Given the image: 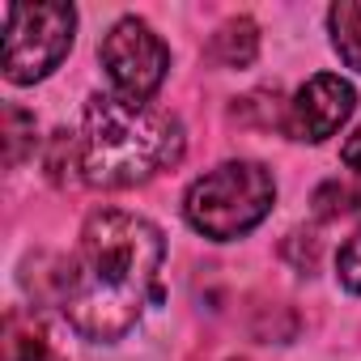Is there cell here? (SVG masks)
Here are the masks:
<instances>
[{
  "label": "cell",
  "instance_id": "6da1fadb",
  "mask_svg": "<svg viewBox=\"0 0 361 361\" xmlns=\"http://www.w3.org/2000/svg\"><path fill=\"white\" fill-rule=\"evenodd\" d=\"M166 238L149 217L123 209H98L81 226L77 251L60 276L64 319L85 340H119L136 327L157 293Z\"/></svg>",
  "mask_w": 361,
  "mask_h": 361
},
{
  "label": "cell",
  "instance_id": "7a4b0ae2",
  "mask_svg": "<svg viewBox=\"0 0 361 361\" xmlns=\"http://www.w3.org/2000/svg\"><path fill=\"white\" fill-rule=\"evenodd\" d=\"M183 157V123L170 111L119 94H90L77 136V170L85 183L119 192L149 183Z\"/></svg>",
  "mask_w": 361,
  "mask_h": 361
},
{
  "label": "cell",
  "instance_id": "3957f363",
  "mask_svg": "<svg viewBox=\"0 0 361 361\" xmlns=\"http://www.w3.org/2000/svg\"><path fill=\"white\" fill-rule=\"evenodd\" d=\"M276 204V178L259 161H221L188 188V226L213 243L251 234Z\"/></svg>",
  "mask_w": 361,
  "mask_h": 361
},
{
  "label": "cell",
  "instance_id": "277c9868",
  "mask_svg": "<svg viewBox=\"0 0 361 361\" xmlns=\"http://www.w3.org/2000/svg\"><path fill=\"white\" fill-rule=\"evenodd\" d=\"M77 9L64 0L5 5V77L13 85H35L51 77L73 51Z\"/></svg>",
  "mask_w": 361,
  "mask_h": 361
},
{
  "label": "cell",
  "instance_id": "5b68a950",
  "mask_svg": "<svg viewBox=\"0 0 361 361\" xmlns=\"http://www.w3.org/2000/svg\"><path fill=\"white\" fill-rule=\"evenodd\" d=\"M98 56H102V68H106L115 94H119V98H132V102H149V98L161 90L166 73H170V51H166V43H161V39L153 35V26L140 22V18H119V22L106 30Z\"/></svg>",
  "mask_w": 361,
  "mask_h": 361
},
{
  "label": "cell",
  "instance_id": "8992f818",
  "mask_svg": "<svg viewBox=\"0 0 361 361\" xmlns=\"http://www.w3.org/2000/svg\"><path fill=\"white\" fill-rule=\"evenodd\" d=\"M353 106H357V90L336 73H319L293 94V102L285 111V132L293 140L319 145V140H327V136H336L344 128Z\"/></svg>",
  "mask_w": 361,
  "mask_h": 361
},
{
  "label": "cell",
  "instance_id": "52a82bcc",
  "mask_svg": "<svg viewBox=\"0 0 361 361\" xmlns=\"http://www.w3.org/2000/svg\"><path fill=\"white\" fill-rule=\"evenodd\" d=\"M209 51H213V60L226 64V68H247V64L255 60V51H259V30H255V22H251V18H230V22L213 35Z\"/></svg>",
  "mask_w": 361,
  "mask_h": 361
},
{
  "label": "cell",
  "instance_id": "ba28073f",
  "mask_svg": "<svg viewBox=\"0 0 361 361\" xmlns=\"http://www.w3.org/2000/svg\"><path fill=\"white\" fill-rule=\"evenodd\" d=\"M327 30H331V47L340 51V60L361 73V0H340V5H331Z\"/></svg>",
  "mask_w": 361,
  "mask_h": 361
},
{
  "label": "cell",
  "instance_id": "9c48e42d",
  "mask_svg": "<svg viewBox=\"0 0 361 361\" xmlns=\"http://www.w3.org/2000/svg\"><path fill=\"white\" fill-rule=\"evenodd\" d=\"M5 157L9 166H18L26 157V149L35 145V115H26L22 106H5Z\"/></svg>",
  "mask_w": 361,
  "mask_h": 361
},
{
  "label": "cell",
  "instance_id": "30bf717a",
  "mask_svg": "<svg viewBox=\"0 0 361 361\" xmlns=\"http://www.w3.org/2000/svg\"><path fill=\"white\" fill-rule=\"evenodd\" d=\"M336 276L348 293H361V230L340 247V259H336Z\"/></svg>",
  "mask_w": 361,
  "mask_h": 361
},
{
  "label": "cell",
  "instance_id": "8fae6325",
  "mask_svg": "<svg viewBox=\"0 0 361 361\" xmlns=\"http://www.w3.org/2000/svg\"><path fill=\"white\" fill-rule=\"evenodd\" d=\"M340 161H344L348 170H357V174H361V123H357V128H353V136L340 145Z\"/></svg>",
  "mask_w": 361,
  "mask_h": 361
}]
</instances>
